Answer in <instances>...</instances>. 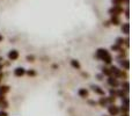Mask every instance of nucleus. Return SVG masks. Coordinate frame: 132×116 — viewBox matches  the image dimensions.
Wrapping results in <instances>:
<instances>
[{
	"label": "nucleus",
	"instance_id": "nucleus-1",
	"mask_svg": "<svg viewBox=\"0 0 132 116\" xmlns=\"http://www.w3.org/2000/svg\"><path fill=\"white\" fill-rule=\"evenodd\" d=\"M123 12H124L123 7H122V6H116V5H112V6L108 9V13H109L110 15H118V16H121L122 14H123Z\"/></svg>",
	"mask_w": 132,
	"mask_h": 116
},
{
	"label": "nucleus",
	"instance_id": "nucleus-2",
	"mask_svg": "<svg viewBox=\"0 0 132 116\" xmlns=\"http://www.w3.org/2000/svg\"><path fill=\"white\" fill-rule=\"evenodd\" d=\"M108 113H109L110 116H117L119 114V107L116 106L115 103H111V105H108Z\"/></svg>",
	"mask_w": 132,
	"mask_h": 116
},
{
	"label": "nucleus",
	"instance_id": "nucleus-3",
	"mask_svg": "<svg viewBox=\"0 0 132 116\" xmlns=\"http://www.w3.org/2000/svg\"><path fill=\"white\" fill-rule=\"evenodd\" d=\"M109 51L107 50V49H103V48H100V49H97L96 50V53H95V57L97 58V59H100V60H102L103 58L105 57V56H108L109 55Z\"/></svg>",
	"mask_w": 132,
	"mask_h": 116
},
{
	"label": "nucleus",
	"instance_id": "nucleus-4",
	"mask_svg": "<svg viewBox=\"0 0 132 116\" xmlns=\"http://www.w3.org/2000/svg\"><path fill=\"white\" fill-rule=\"evenodd\" d=\"M107 82L112 87V88H116V87H118V86H119V81H118V79H117V78H115L114 75H110V77H108Z\"/></svg>",
	"mask_w": 132,
	"mask_h": 116
},
{
	"label": "nucleus",
	"instance_id": "nucleus-5",
	"mask_svg": "<svg viewBox=\"0 0 132 116\" xmlns=\"http://www.w3.org/2000/svg\"><path fill=\"white\" fill-rule=\"evenodd\" d=\"M118 63H119V65H121L122 70H125V71L130 70V60H129V59H126V58L119 59Z\"/></svg>",
	"mask_w": 132,
	"mask_h": 116
},
{
	"label": "nucleus",
	"instance_id": "nucleus-6",
	"mask_svg": "<svg viewBox=\"0 0 132 116\" xmlns=\"http://www.w3.org/2000/svg\"><path fill=\"white\" fill-rule=\"evenodd\" d=\"M110 25H112V26H119L122 23V21H121V16H118V15H110Z\"/></svg>",
	"mask_w": 132,
	"mask_h": 116
},
{
	"label": "nucleus",
	"instance_id": "nucleus-7",
	"mask_svg": "<svg viewBox=\"0 0 132 116\" xmlns=\"http://www.w3.org/2000/svg\"><path fill=\"white\" fill-rule=\"evenodd\" d=\"M90 88H92V91H93L94 93L98 94V95H101V96H103V95H104V94H105L104 89H102L100 86H97V85H92V86H90Z\"/></svg>",
	"mask_w": 132,
	"mask_h": 116
},
{
	"label": "nucleus",
	"instance_id": "nucleus-8",
	"mask_svg": "<svg viewBox=\"0 0 132 116\" xmlns=\"http://www.w3.org/2000/svg\"><path fill=\"white\" fill-rule=\"evenodd\" d=\"M8 59L9 60H16V59L19 58V56H20V53H19L18 50H15V49H13V50H11L8 52Z\"/></svg>",
	"mask_w": 132,
	"mask_h": 116
},
{
	"label": "nucleus",
	"instance_id": "nucleus-9",
	"mask_svg": "<svg viewBox=\"0 0 132 116\" xmlns=\"http://www.w3.org/2000/svg\"><path fill=\"white\" fill-rule=\"evenodd\" d=\"M115 78H117V79H128V73L125 72V70L119 68V71L117 72V74L115 75Z\"/></svg>",
	"mask_w": 132,
	"mask_h": 116
},
{
	"label": "nucleus",
	"instance_id": "nucleus-10",
	"mask_svg": "<svg viewBox=\"0 0 132 116\" xmlns=\"http://www.w3.org/2000/svg\"><path fill=\"white\" fill-rule=\"evenodd\" d=\"M78 95H79L80 98H82V99H86V98H88L89 92H88V89L87 88H80L79 91H78Z\"/></svg>",
	"mask_w": 132,
	"mask_h": 116
},
{
	"label": "nucleus",
	"instance_id": "nucleus-11",
	"mask_svg": "<svg viewBox=\"0 0 132 116\" xmlns=\"http://www.w3.org/2000/svg\"><path fill=\"white\" fill-rule=\"evenodd\" d=\"M121 29H122V33H123V34L129 35V34H130V23H129V22L123 23V25H122V27H121Z\"/></svg>",
	"mask_w": 132,
	"mask_h": 116
},
{
	"label": "nucleus",
	"instance_id": "nucleus-12",
	"mask_svg": "<svg viewBox=\"0 0 132 116\" xmlns=\"http://www.w3.org/2000/svg\"><path fill=\"white\" fill-rule=\"evenodd\" d=\"M26 74V70L23 67H16L14 70V75L15 77H22V75Z\"/></svg>",
	"mask_w": 132,
	"mask_h": 116
},
{
	"label": "nucleus",
	"instance_id": "nucleus-13",
	"mask_svg": "<svg viewBox=\"0 0 132 116\" xmlns=\"http://www.w3.org/2000/svg\"><path fill=\"white\" fill-rule=\"evenodd\" d=\"M11 91V87L8 86V85H1V86H0V94H7L8 93V92Z\"/></svg>",
	"mask_w": 132,
	"mask_h": 116
},
{
	"label": "nucleus",
	"instance_id": "nucleus-14",
	"mask_svg": "<svg viewBox=\"0 0 132 116\" xmlns=\"http://www.w3.org/2000/svg\"><path fill=\"white\" fill-rule=\"evenodd\" d=\"M71 66H72L73 68H75V70H80V68H81V65H80L79 60H77V59H72V60H71Z\"/></svg>",
	"mask_w": 132,
	"mask_h": 116
},
{
	"label": "nucleus",
	"instance_id": "nucleus-15",
	"mask_svg": "<svg viewBox=\"0 0 132 116\" xmlns=\"http://www.w3.org/2000/svg\"><path fill=\"white\" fill-rule=\"evenodd\" d=\"M121 87H122V89H124V91L126 92V93H129V91H130V84H129L128 80H125V81L122 82Z\"/></svg>",
	"mask_w": 132,
	"mask_h": 116
},
{
	"label": "nucleus",
	"instance_id": "nucleus-16",
	"mask_svg": "<svg viewBox=\"0 0 132 116\" xmlns=\"http://www.w3.org/2000/svg\"><path fill=\"white\" fill-rule=\"evenodd\" d=\"M98 105L101 106V107H107L108 106V101H107V98H105L104 95H103V98H100V100H98Z\"/></svg>",
	"mask_w": 132,
	"mask_h": 116
},
{
	"label": "nucleus",
	"instance_id": "nucleus-17",
	"mask_svg": "<svg viewBox=\"0 0 132 116\" xmlns=\"http://www.w3.org/2000/svg\"><path fill=\"white\" fill-rule=\"evenodd\" d=\"M112 60H114V58H112V56L110 55V53H109L108 56H105V57L102 59L103 63H104V64H108V65H109V64H111V63H112Z\"/></svg>",
	"mask_w": 132,
	"mask_h": 116
},
{
	"label": "nucleus",
	"instance_id": "nucleus-18",
	"mask_svg": "<svg viewBox=\"0 0 132 116\" xmlns=\"http://www.w3.org/2000/svg\"><path fill=\"white\" fill-rule=\"evenodd\" d=\"M111 50L112 51H117V52H122V51H124V49H123V47L122 45H118V44H112Z\"/></svg>",
	"mask_w": 132,
	"mask_h": 116
},
{
	"label": "nucleus",
	"instance_id": "nucleus-19",
	"mask_svg": "<svg viewBox=\"0 0 132 116\" xmlns=\"http://www.w3.org/2000/svg\"><path fill=\"white\" fill-rule=\"evenodd\" d=\"M101 72H102L103 75H107V77H110V75H112L110 68L109 67H105V66H104V67H102V71H101Z\"/></svg>",
	"mask_w": 132,
	"mask_h": 116
},
{
	"label": "nucleus",
	"instance_id": "nucleus-20",
	"mask_svg": "<svg viewBox=\"0 0 132 116\" xmlns=\"http://www.w3.org/2000/svg\"><path fill=\"white\" fill-rule=\"evenodd\" d=\"M116 96H118V98H124V96H126V92L124 91V89H117L116 91Z\"/></svg>",
	"mask_w": 132,
	"mask_h": 116
},
{
	"label": "nucleus",
	"instance_id": "nucleus-21",
	"mask_svg": "<svg viewBox=\"0 0 132 116\" xmlns=\"http://www.w3.org/2000/svg\"><path fill=\"white\" fill-rule=\"evenodd\" d=\"M129 110H130V108L126 105H122L119 107V113H129Z\"/></svg>",
	"mask_w": 132,
	"mask_h": 116
},
{
	"label": "nucleus",
	"instance_id": "nucleus-22",
	"mask_svg": "<svg viewBox=\"0 0 132 116\" xmlns=\"http://www.w3.org/2000/svg\"><path fill=\"white\" fill-rule=\"evenodd\" d=\"M107 101H108V105H111V103H115L116 102V96L114 95H110L107 98Z\"/></svg>",
	"mask_w": 132,
	"mask_h": 116
},
{
	"label": "nucleus",
	"instance_id": "nucleus-23",
	"mask_svg": "<svg viewBox=\"0 0 132 116\" xmlns=\"http://www.w3.org/2000/svg\"><path fill=\"white\" fill-rule=\"evenodd\" d=\"M0 108H1V109H6V108H8V102H7L6 99L0 102Z\"/></svg>",
	"mask_w": 132,
	"mask_h": 116
},
{
	"label": "nucleus",
	"instance_id": "nucleus-24",
	"mask_svg": "<svg viewBox=\"0 0 132 116\" xmlns=\"http://www.w3.org/2000/svg\"><path fill=\"white\" fill-rule=\"evenodd\" d=\"M115 44H118V45L123 47L124 45V38H123V37H117V38H116V43H115Z\"/></svg>",
	"mask_w": 132,
	"mask_h": 116
},
{
	"label": "nucleus",
	"instance_id": "nucleus-25",
	"mask_svg": "<svg viewBox=\"0 0 132 116\" xmlns=\"http://www.w3.org/2000/svg\"><path fill=\"white\" fill-rule=\"evenodd\" d=\"M112 5H116V6H122L124 4V0H111Z\"/></svg>",
	"mask_w": 132,
	"mask_h": 116
},
{
	"label": "nucleus",
	"instance_id": "nucleus-26",
	"mask_svg": "<svg viewBox=\"0 0 132 116\" xmlns=\"http://www.w3.org/2000/svg\"><path fill=\"white\" fill-rule=\"evenodd\" d=\"M26 73H27L29 77H35V75L37 74L36 71H34V70H26Z\"/></svg>",
	"mask_w": 132,
	"mask_h": 116
},
{
	"label": "nucleus",
	"instance_id": "nucleus-27",
	"mask_svg": "<svg viewBox=\"0 0 132 116\" xmlns=\"http://www.w3.org/2000/svg\"><path fill=\"white\" fill-rule=\"evenodd\" d=\"M123 13H124V15H125V18L129 20V19H130V11H129V6L126 7L125 9H124V12H123Z\"/></svg>",
	"mask_w": 132,
	"mask_h": 116
},
{
	"label": "nucleus",
	"instance_id": "nucleus-28",
	"mask_svg": "<svg viewBox=\"0 0 132 116\" xmlns=\"http://www.w3.org/2000/svg\"><path fill=\"white\" fill-rule=\"evenodd\" d=\"M27 60L28 61H35V56L34 55H28L27 56Z\"/></svg>",
	"mask_w": 132,
	"mask_h": 116
},
{
	"label": "nucleus",
	"instance_id": "nucleus-29",
	"mask_svg": "<svg viewBox=\"0 0 132 116\" xmlns=\"http://www.w3.org/2000/svg\"><path fill=\"white\" fill-rule=\"evenodd\" d=\"M124 44L126 45V48H129V47H130V38H129V37L124 40Z\"/></svg>",
	"mask_w": 132,
	"mask_h": 116
},
{
	"label": "nucleus",
	"instance_id": "nucleus-30",
	"mask_svg": "<svg viewBox=\"0 0 132 116\" xmlns=\"http://www.w3.org/2000/svg\"><path fill=\"white\" fill-rule=\"evenodd\" d=\"M109 93H110V95H114V96H116V89H110L109 91Z\"/></svg>",
	"mask_w": 132,
	"mask_h": 116
},
{
	"label": "nucleus",
	"instance_id": "nucleus-31",
	"mask_svg": "<svg viewBox=\"0 0 132 116\" xmlns=\"http://www.w3.org/2000/svg\"><path fill=\"white\" fill-rule=\"evenodd\" d=\"M0 116H8V114L5 110H0Z\"/></svg>",
	"mask_w": 132,
	"mask_h": 116
},
{
	"label": "nucleus",
	"instance_id": "nucleus-32",
	"mask_svg": "<svg viewBox=\"0 0 132 116\" xmlns=\"http://www.w3.org/2000/svg\"><path fill=\"white\" fill-rule=\"evenodd\" d=\"M103 78H104V75H103L102 73H100V74H97V79H98V80H103Z\"/></svg>",
	"mask_w": 132,
	"mask_h": 116
},
{
	"label": "nucleus",
	"instance_id": "nucleus-33",
	"mask_svg": "<svg viewBox=\"0 0 132 116\" xmlns=\"http://www.w3.org/2000/svg\"><path fill=\"white\" fill-rule=\"evenodd\" d=\"M88 103L90 106H95L96 105V102H95V101H93V100H88Z\"/></svg>",
	"mask_w": 132,
	"mask_h": 116
},
{
	"label": "nucleus",
	"instance_id": "nucleus-34",
	"mask_svg": "<svg viewBox=\"0 0 132 116\" xmlns=\"http://www.w3.org/2000/svg\"><path fill=\"white\" fill-rule=\"evenodd\" d=\"M103 26H105V27H109V26H110V21H104V22H103Z\"/></svg>",
	"mask_w": 132,
	"mask_h": 116
},
{
	"label": "nucleus",
	"instance_id": "nucleus-35",
	"mask_svg": "<svg viewBox=\"0 0 132 116\" xmlns=\"http://www.w3.org/2000/svg\"><path fill=\"white\" fill-rule=\"evenodd\" d=\"M5 99H6V98H5L4 94H0V102H1L2 100H5Z\"/></svg>",
	"mask_w": 132,
	"mask_h": 116
},
{
	"label": "nucleus",
	"instance_id": "nucleus-36",
	"mask_svg": "<svg viewBox=\"0 0 132 116\" xmlns=\"http://www.w3.org/2000/svg\"><path fill=\"white\" fill-rule=\"evenodd\" d=\"M121 116H129V113H122Z\"/></svg>",
	"mask_w": 132,
	"mask_h": 116
},
{
	"label": "nucleus",
	"instance_id": "nucleus-37",
	"mask_svg": "<svg viewBox=\"0 0 132 116\" xmlns=\"http://www.w3.org/2000/svg\"><path fill=\"white\" fill-rule=\"evenodd\" d=\"M2 77H4V74H2V73L0 72V82H1V79H2Z\"/></svg>",
	"mask_w": 132,
	"mask_h": 116
},
{
	"label": "nucleus",
	"instance_id": "nucleus-38",
	"mask_svg": "<svg viewBox=\"0 0 132 116\" xmlns=\"http://www.w3.org/2000/svg\"><path fill=\"white\" fill-rule=\"evenodd\" d=\"M2 40H4V37H2V35H0V42H2Z\"/></svg>",
	"mask_w": 132,
	"mask_h": 116
},
{
	"label": "nucleus",
	"instance_id": "nucleus-39",
	"mask_svg": "<svg viewBox=\"0 0 132 116\" xmlns=\"http://www.w3.org/2000/svg\"><path fill=\"white\" fill-rule=\"evenodd\" d=\"M1 70H2V64H0V72H1Z\"/></svg>",
	"mask_w": 132,
	"mask_h": 116
},
{
	"label": "nucleus",
	"instance_id": "nucleus-40",
	"mask_svg": "<svg viewBox=\"0 0 132 116\" xmlns=\"http://www.w3.org/2000/svg\"><path fill=\"white\" fill-rule=\"evenodd\" d=\"M103 116H107V115H103Z\"/></svg>",
	"mask_w": 132,
	"mask_h": 116
}]
</instances>
